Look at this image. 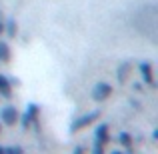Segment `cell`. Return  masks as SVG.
Returning a JSON list of instances; mask_svg holds the SVG:
<instances>
[{
	"label": "cell",
	"instance_id": "cell-1",
	"mask_svg": "<svg viewBox=\"0 0 158 154\" xmlns=\"http://www.w3.org/2000/svg\"><path fill=\"white\" fill-rule=\"evenodd\" d=\"M100 118V110H94V112H88V114L80 116V118L72 120V124H70V132H78V130H84V128L92 126L96 120Z\"/></svg>",
	"mask_w": 158,
	"mask_h": 154
},
{
	"label": "cell",
	"instance_id": "cell-13",
	"mask_svg": "<svg viewBox=\"0 0 158 154\" xmlns=\"http://www.w3.org/2000/svg\"><path fill=\"white\" fill-rule=\"evenodd\" d=\"M92 152H96V154H102V152H104V146H102V144H98V142H94V146H92Z\"/></svg>",
	"mask_w": 158,
	"mask_h": 154
},
{
	"label": "cell",
	"instance_id": "cell-14",
	"mask_svg": "<svg viewBox=\"0 0 158 154\" xmlns=\"http://www.w3.org/2000/svg\"><path fill=\"white\" fill-rule=\"evenodd\" d=\"M4 32V22H0V34Z\"/></svg>",
	"mask_w": 158,
	"mask_h": 154
},
{
	"label": "cell",
	"instance_id": "cell-4",
	"mask_svg": "<svg viewBox=\"0 0 158 154\" xmlns=\"http://www.w3.org/2000/svg\"><path fill=\"white\" fill-rule=\"evenodd\" d=\"M94 142L102 144V146H106L110 142V126L108 124H98L96 126V130H94Z\"/></svg>",
	"mask_w": 158,
	"mask_h": 154
},
{
	"label": "cell",
	"instance_id": "cell-5",
	"mask_svg": "<svg viewBox=\"0 0 158 154\" xmlns=\"http://www.w3.org/2000/svg\"><path fill=\"white\" fill-rule=\"evenodd\" d=\"M140 74H142V80L146 84L154 86V74H152V64L150 62H140Z\"/></svg>",
	"mask_w": 158,
	"mask_h": 154
},
{
	"label": "cell",
	"instance_id": "cell-8",
	"mask_svg": "<svg viewBox=\"0 0 158 154\" xmlns=\"http://www.w3.org/2000/svg\"><path fill=\"white\" fill-rule=\"evenodd\" d=\"M118 142H120V146H124V148H132L134 140H132V136L128 134V132H120L118 134Z\"/></svg>",
	"mask_w": 158,
	"mask_h": 154
},
{
	"label": "cell",
	"instance_id": "cell-6",
	"mask_svg": "<svg viewBox=\"0 0 158 154\" xmlns=\"http://www.w3.org/2000/svg\"><path fill=\"white\" fill-rule=\"evenodd\" d=\"M0 94L4 98H10L12 96V82L8 80L4 74H0Z\"/></svg>",
	"mask_w": 158,
	"mask_h": 154
},
{
	"label": "cell",
	"instance_id": "cell-11",
	"mask_svg": "<svg viewBox=\"0 0 158 154\" xmlns=\"http://www.w3.org/2000/svg\"><path fill=\"white\" fill-rule=\"evenodd\" d=\"M128 70H130V66H128V64H122V66H120V70H118V80L120 82L126 80V78H124V74H128Z\"/></svg>",
	"mask_w": 158,
	"mask_h": 154
},
{
	"label": "cell",
	"instance_id": "cell-9",
	"mask_svg": "<svg viewBox=\"0 0 158 154\" xmlns=\"http://www.w3.org/2000/svg\"><path fill=\"white\" fill-rule=\"evenodd\" d=\"M10 60V46L6 42H0V62H8Z\"/></svg>",
	"mask_w": 158,
	"mask_h": 154
},
{
	"label": "cell",
	"instance_id": "cell-7",
	"mask_svg": "<svg viewBox=\"0 0 158 154\" xmlns=\"http://www.w3.org/2000/svg\"><path fill=\"white\" fill-rule=\"evenodd\" d=\"M4 32H6L10 38H14V36L18 34V24H16V20H8V22L4 24Z\"/></svg>",
	"mask_w": 158,
	"mask_h": 154
},
{
	"label": "cell",
	"instance_id": "cell-2",
	"mask_svg": "<svg viewBox=\"0 0 158 154\" xmlns=\"http://www.w3.org/2000/svg\"><path fill=\"white\" fill-rule=\"evenodd\" d=\"M110 94H112V86L108 84V82H96L94 84V88H92V98L96 102H104L110 98Z\"/></svg>",
	"mask_w": 158,
	"mask_h": 154
},
{
	"label": "cell",
	"instance_id": "cell-3",
	"mask_svg": "<svg viewBox=\"0 0 158 154\" xmlns=\"http://www.w3.org/2000/svg\"><path fill=\"white\" fill-rule=\"evenodd\" d=\"M18 118H20V114L14 106H4L2 110H0V122L6 124V126H14V124L18 122Z\"/></svg>",
	"mask_w": 158,
	"mask_h": 154
},
{
	"label": "cell",
	"instance_id": "cell-10",
	"mask_svg": "<svg viewBox=\"0 0 158 154\" xmlns=\"http://www.w3.org/2000/svg\"><path fill=\"white\" fill-rule=\"evenodd\" d=\"M38 112H40V106H38V104H28V106H26V114H28V116L32 118V122L36 120V116H38Z\"/></svg>",
	"mask_w": 158,
	"mask_h": 154
},
{
	"label": "cell",
	"instance_id": "cell-12",
	"mask_svg": "<svg viewBox=\"0 0 158 154\" xmlns=\"http://www.w3.org/2000/svg\"><path fill=\"white\" fill-rule=\"evenodd\" d=\"M4 152H6V154H22L24 150L20 146H10V148H4Z\"/></svg>",
	"mask_w": 158,
	"mask_h": 154
},
{
	"label": "cell",
	"instance_id": "cell-15",
	"mask_svg": "<svg viewBox=\"0 0 158 154\" xmlns=\"http://www.w3.org/2000/svg\"><path fill=\"white\" fill-rule=\"evenodd\" d=\"M0 154H4V148L2 146H0Z\"/></svg>",
	"mask_w": 158,
	"mask_h": 154
},
{
	"label": "cell",
	"instance_id": "cell-16",
	"mask_svg": "<svg viewBox=\"0 0 158 154\" xmlns=\"http://www.w3.org/2000/svg\"><path fill=\"white\" fill-rule=\"evenodd\" d=\"M0 132H2V122H0Z\"/></svg>",
	"mask_w": 158,
	"mask_h": 154
}]
</instances>
